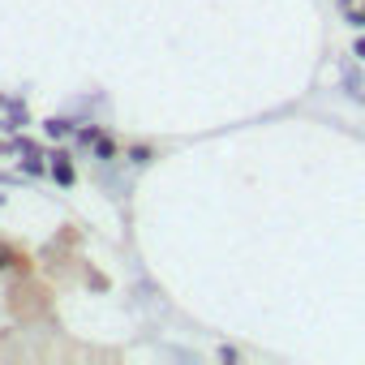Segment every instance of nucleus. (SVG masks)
<instances>
[{"label":"nucleus","mask_w":365,"mask_h":365,"mask_svg":"<svg viewBox=\"0 0 365 365\" xmlns=\"http://www.w3.org/2000/svg\"><path fill=\"white\" fill-rule=\"evenodd\" d=\"M52 172H56V180H65V185H69V180H73V168L65 163V155H56V163H52Z\"/></svg>","instance_id":"obj_1"},{"label":"nucleus","mask_w":365,"mask_h":365,"mask_svg":"<svg viewBox=\"0 0 365 365\" xmlns=\"http://www.w3.org/2000/svg\"><path fill=\"white\" fill-rule=\"evenodd\" d=\"M65 129H69V125H65V120H48V133H52V138H61V133H65Z\"/></svg>","instance_id":"obj_2"},{"label":"nucleus","mask_w":365,"mask_h":365,"mask_svg":"<svg viewBox=\"0 0 365 365\" xmlns=\"http://www.w3.org/2000/svg\"><path fill=\"white\" fill-rule=\"evenodd\" d=\"M9 262H14V254H9L5 245H0V267H9Z\"/></svg>","instance_id":"obj_3"}]
</instances>
